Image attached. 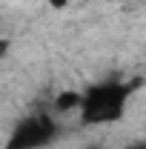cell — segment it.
Returning a JSON list of instances; mask_svg holds the SVG:
<instances>
[{
    "mask_svg": "<svg viewBox=\"0 0 146 149\" xmlns=\"http://www.w3.org/2000/svg\"><path fill=\"white\" fill-rule=\"evenodd\" d=\"M135 83L120 80V77H106L86 86L80 92V109L77 118L83 126H109L117 123L129 109V100L135 95Z\"/></svg>",
    "mask_w": 146,
    "mask_h": 149,
    "instance_id": "6da1fadb",
    "label": "cell"
},
{
    "mask_svg": "<svg viewBox=\"0 0 146 149\" xmlns=\"http://www.w3.org/2000/svg\"><path fill=\"white\" fill-rule=\"evenodd\" d=\"M86 149H100V146H86Z\"/></svg>",
    "mask_w": 146,
    "mask_h": 149,
    "instance_id": "5b68a950",
    "label": "cell"
},
{
    "mask_svg": "<svg viewBox=\"0 0 146 149\" xmlns=\"http://www.w3.org/2000/svg\"><path fill=\"white\" fill-rule=\"evenodd\" d=\"M57 135H60V123L55 115L32 112V115H23L12 126L9 138L3 141V149H46L49 143H55Z\"/></svg>",
    "mask_w": 146,
    "mask_h": 149,
    "instance_id": "7a4b0ae2",
    "label": "cell"
},
{
    "mask_svg": "<svg viewBox=\"0 0 146 149\" xmlns=\"http://www.w3.org/2000/svg\"><path fill=\"white\" fill-rule=\"evenodd\" d=\"M120 149H146L143 141H135V143H126V146H120Z\"/></svg>",
    "mask_w": 146,
    "mask_h": 149,
    "instance_id": "277c9868",
    "label": "cell"
},
{
    "mask_svg": "<svg viewBox=\"0 0 146 149\" xmlns=\"http://www.w3.org/2000/svg\"><path fill=\"white\" fill-rule=\"evenodd\" d=\"M77 109H80V92L66 89L55 97V115H69V112H77Z\"/></svg>",
    "mask_w": 146,
    "mask_h": 149,
    "instance_id": "3957f363",
    "label": "cell"
}]
</instances>
